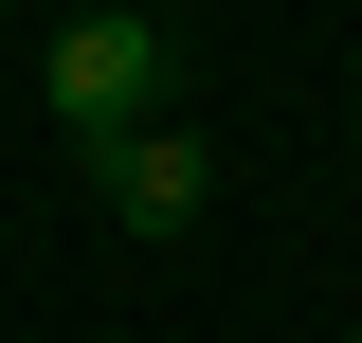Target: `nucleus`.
<instances>
[{
  "instance_id": "1",
  "label": "nucleus",
  "mask_w": 362,
  "mask_h": 343,
  "mask_svg": "<svg viewBox=\"0 0 362 343\" xmlns=\"http://www.w3.org/2000/svg\"><path fill=\"white\" fill-rule=\"evenodd\" d=\"M54 127L73 145H127V127H163V18H127V0H90L73 37H54Z\"/></svg>"
},
{
  "instance_id": "2",
  "label": "nucleus",
  "mask_w": 362,
  "mask_h": 343,
  "mask_svg": "<svg viewBox=\"0 0 362 343\" xmlns=\"http://www.w3.org/2000/svg\"><path fill=\"white\" fill-rule=\"evenodd\" d=\"M90 199L127 217V235H199V199H218V145H199V127L163 109V127H127V145H90Z\"/></svg>"
}]
</instances>
